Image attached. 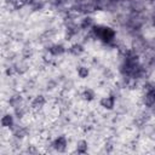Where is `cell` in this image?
<instances>
[{"label":"cell","mask_w":155,"mask_h":155,"mask_svg":"<svg viewBox=\"0 0 155 155\" xmlns=\"http://www.w3.org/2000/svg\"><path fill=\"white\" fill-rule=\"evenodd\" d=\"M1 124H2V127L4 128H12L13 125H15V121H13L12 115H10V114L4 115L2 116V120H1Z\"/></svg>","instance_id":"cell-4"},{"label":"cell","mask_w":155,"mask_h":155,"mask_svg":"<svg viewBox=\"0 0 155 155\" xmlns=\"http://www.w3.org/2000/svg\"><path fill=\"white\" fill-rule=\"evenodd\" d=\"M115 103H116V99L114 96H108V97H104L102 101H101V104L102 107L107 108V109H113L115 107Z\"/></svg>","instance_id":"cell-3"},{"label":"cell","mask_w":155,"mask_h":155,"mask_svg":"<svg viewBox=\"0 0 155 155\" xmlns=\"http://www.w3.org/2000/svg\"><path fill=\"white\" fill-rule=\"evenodd\" d=\"M78 74H79V76L80 78H86L87 75H88V69L86 68V67H80L79 69H78Z\"/></svg>","instance_id":"cell-5"},{"label":"cell","mask_w":155,"mask_h":155,"mask_svg":"<svg viewBox=\"0 0 155 155\" xmlns=\"http://www.w3.org/2000/svg\"><path fill=\"white\" fill-rule=\"evenodd\" d=\"M52 145H53V148L57 149L58 151H63V150L67 148V145H68V140H67L65 137L61 136V137H58V138L52 143Z\"/></svg>","instance_id":"cell-2"},{"label":"cell","mask_w":155,"mask_h":155,"mask_svg":"<svg viewBox=\"0 0 155 155\" xmlns=\"http://www.w3.org/2000/svg\"><path fill=\"white\" fill-rule=\"evenodd\" d=\"M92 30H93L94 38L104 44H111L116 38L115 30L107 25H93Z\"/></svg>","instance_id":"cell-1"}]
</instances>
